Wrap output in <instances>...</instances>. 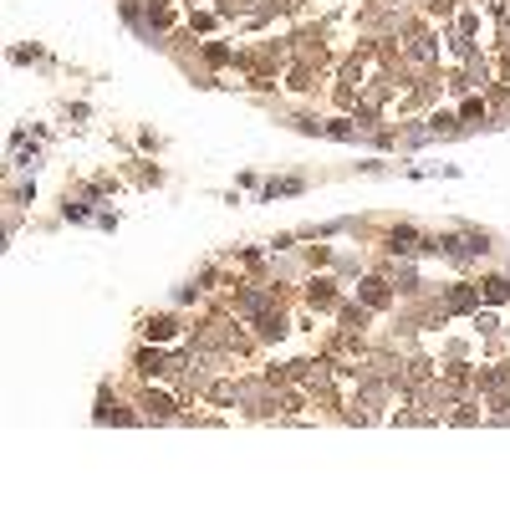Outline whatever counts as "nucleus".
I'll return each mask as SVG.
<instances>
[{"mask_svg":"<svg viewBox=\"0 0 510 510\" xmlns=\"http://www.w3.org/2000/svg\"><path fill=\"white\" fill-rule=\"evenodd\" d=\"M485 296H490V302H505V296H510V281H490Z\"/></svg>","mask_w":510,"mask_h":510,"instance_id":"1","label":"nucleus"}]
</instances>
